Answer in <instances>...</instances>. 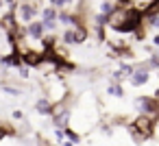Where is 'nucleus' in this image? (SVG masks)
<instances>
[{
  "instance_id": "1",
  "label": "nucleus",
  "mask_w": 159,
  "mask_h": 146,
  "mask_svg": "<svg viewBox=\"0 0 159 146\" xmlns=\"http://www.w3.org/2000/svg\"><path fill=\"white\" fill-rule=\"evenodd\" d=\"M129 131H131V135L137 139V142H142V139H146L150 133H152V120H150V116H139L133 124H129Z\"/></svg>"
},
{
  "instance_id": "9",
  "label": "nucleus",
  "mask_w": 159,
  "mask_h": 146,
  "mask_svg": "<svg viewBox=\"0 0 159 146\" xmlns=\"http://www.w3.org/2000/svg\"><path fill=\"white\" fill-rule=\"evenodd\" d=\"M150 24H152L155 29H159V16H155V13H152V16H150Z\"/></svg>"
},
{
  "instance_id": "4",
  "label": "nucleus",
  "mask_w": 159,
  "mask_h": 146,
  "mask_svg": "<svg viewBox=\"0 0 159 146\" xmlns=\"http://www.w3.org/2000/svg\"><path fill=\"white\" fill-rule=\"evenodd\" d=\"M57 16H59V13H57L52 7H48V9L42 11V24H44L46 31H52V29L57 26Z\"/></svg>"
},
{
  "instance_id": "8",
  "label": "nucleus",
  "mask_w": 159,
  "mask_h": 146,
  "mask_svg": "<svg viewBox=\"0 0 159 146\" xmlns=\"http://www.w3.org/2000/svg\"><path fill=\"white\" fill-rule=\"evenodd\" d=\"M111 96H124V92H122V87L118 85V83H113V85H109V89H107Z\"/></svg>"
},
{
  "instance_id": "5",
  "label": "nucleus",
  "mask_w": 159,
  "mask_h": 146,
  "mask_svg": "<svg viewBox=\"0 0 159 146\" xmlns=\"http://www.w3.org/2000/svg\"><path fill=\"white\" fill-rule=\"evenodd\" d=\"M26 35L29 37H33V39H44V33H46V29H44V24L42 22H37V20H33L31 24H26Z\"/></svg>"
},
{
  "instance_id": "7",
  "label": "nucleus",
  "mask_w": 159,
  "mask_h": 146,
  "mask_svg": "<svg viewBox=\"0 0 159 146\" xmlns=\"http://www.w3.org/2000/svg\"><path fill=\"white\" fill-rule=\"evenodd\" d=\"M35 109H37L42 116H50V113L55 111V109H52V103H50L48 98H39L37 105H35Z\"/></svg>"
},
{
  "instance_id": "10",
  "label": "nucleus",
  "mask_w": 159,
  "mask_h": 146,
  "mask_svg": "<svg viewBox=\"0 0 159 146\" xmlns=\"http://www.w3.org/2000/svg\"><path fill=\"white\" fill-rule=\"evenodd\" d=\"M152 42H155V46H159V35H155V39H152Z\"/></svg>"
},
{
  "instance_id": "3",
  "label": "nucleus",
  "mask_w": 159,
  "mask_h": 146,
  "mask_svg": "<svg viewBox=\"0 0 159 146\" xmlns=\"http://www.w3.org/2000/svg\"><path fill=\"white\" fill-rule=\"evenodd\" d=\"M135 107H137V111L144 113V116H155V113H159V100H157L155 96L137 98V100H135Z\"/></svg>"
},
{
  "instance_id": "2",
  "label": "nucleus",
  "mask_w": 159,
  "mask_h": 146,
  "mask_svg": "<svg viewBox=\"0 0 159 146\" xmlns=\"http://www.w3.org/2000/svg\"><path fill=\"white\" fill-rule=\"evenodd\" d=\"M87 37V31L79 24V26H68L66 33L61 35V42L63 44H83Z\"/></svg>"
},
{
  "instance_id": "6",
  "label": "nucleus",
  "mask_w": 159,
  "mask_h": 146,
  "mask_svg": "<svg viewBox=\"0 0 159 146\" xmlns=\"http://www.w3.org/2000/svg\"><path fill=\"white\" fill-rule=\"evenodd\" d=\"M146 81H148V70H144V68H135L133 74H131V83H133V85H144Z\"/></svg>"
}]
</instances>
